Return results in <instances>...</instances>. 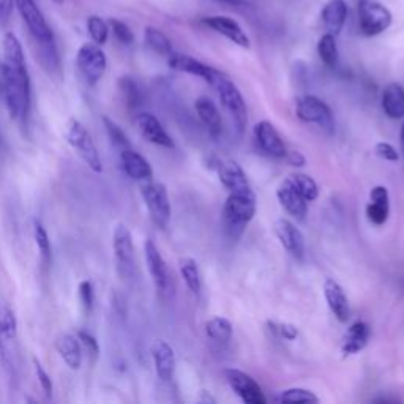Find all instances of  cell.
<instances>
[{
	"label": "cell",
	"instance_id": "1",
	"mask_svg": "<svg viewBox=\"0 0 404 404\" xmlns=\"http://www.w3.org/2000/svg\"><path fill=\"white\" fill-rule=\"evenodd\" d=\"M3 85L2 97L7 105L10 119L24 122L30 114L32 85L26 63L2 62Z\"/></svg>",
	"mask_w": 404,
	"mask_h": 404
},
{
	"label": "cell",
	"instance_id": "2",
	"mask_svg": "<svg viewBox=\"0 0 404 404\" xmlns=\"http://www.w3.org/2000/svg\"><path fill=\"white\" fill-rule=\"evenodd\" d=\"M256 194L248 188L243 191H231L223 207V223L226 232L234 240L242 236L245 228L256 215Z\"/></svg>",
	"mask_w": 404,
	"mask_h": 404
},
{
	"label": "cell",
	"instance_id": "3",
	"mask_svg": "<svg viewBox=\"0 0 404 404\" xmlns=\"http://www.w3.org/2000/svg\"><path fill=\"white\" fill-rule=\"evenodd\" d=\"M0 360L8 374L14 378L19 370L18 319L7 303L0 305Z\"/></svg>",
	"mask_w": 404,
	"mask_h": 404
},
{
	"label": "cell",
	"instance_id": "4",
	"mask_svg": "<svg viewBox=\"0 0 404 404\" xmlns=\"http://www.w3.org/2000/svg\"><path fill=\"white\" fill-rule=\"evenodd\" d=\"M65 138H67V143L70 144V147L79 155L81 160H83L92 171L95 174L103 172L101 156L98 154L94 139H92L90 133L79 120H70Z\"/></svg>",
	"mask_w": 404,
	"mask_h": 404
},
{
	"label": "cell",
	"instance_id": "5",
	"mask_svg": "<svg viewBox=\"0 0 404 404\" xmlns=\"http://www.w3.org/2000/svg\"><path fill=\"white\" fill-rule=\"evenodd\" d=\"M212 87H215L223 108L226 109L229 116L234 120L239 133H243V130L248 123V109L247 105H245L242 94H240V90L237 89V85L223 73Z\"/></svg>",
	"mask_w": 404,
	"mask_h": 404
},
{
	"label": "cell",
	"instance_id": "6",
	"mask_svg": "<svg viewBox=\"0 0 404 404\" xmlns=\"http://www.w3.org/2000/svg\"><path fill=\"white\" fill-rule=\"evenodd\" d=\"M76 68L87 85H97L108 68V59L101 46L97 43H85L81 46L76 56Z\"/></svg>",
	"mask_w": 404,
	"mask_h": 404
},
{
	"label": "cell",
	"instance_id": "7",
	"mask_svg": "<svg viewBox=\"0 0 404 404\" xmlns=\"http://www.w3.org/2000/svg\"><path fill=\"white\" fill-rule=\"evenodd\" d=\"M141 196H143V201L147 210H149L152 221L158 228L166 229L169 226V221H171L172 209L165 185L147 180L145 183L141 185Z\"/></svg>",
	"mask_w": 404,
	"mask_h": 404
},
{
	"label": "cell",
	"instance_id": "8",
	"mask_svg": "<svg viewBox=\"0 0 404 404\" xmlns=\"http://www.w3.org/2000/svg\"><path fill=\"white\" fill-rule=\"evenodd\" d=\"M296 114L305 123H314L325 133H335V119L325 101L314 95H303L296 100Z\"/></svg>",
	"mask_w": 404,
	"mask_h": 404
},
{
	"label": "cell",
	"instance_id": "9",
	"mask_svg": "<svg viewBox=\"0 0 404 404\" xmlns=\"http://www.w3.org/2000/svg\"><path fill=\"white\" fill-rule=\"evenodd\" d=\"M112 250L116 256V265L119 275L128 280L134 276L136 272V251L133 236L128 226L117 225L112 234Z\"/></svg>",
	"mask_w": 404,
	"mask_h": 404
},
{
	"label": "cell",
	"instance_id": "10",
	"mask_svg": "<svg viewBox=\"0 0 404 404\" xmlns=\"http://www.w3.org/2000/svg\"><path fill=\"white\" fill-rule=\"evenodd\" d=\"M144 256H145L147 270H149L152 281H154L156 291L160 292L163 297L172 296V291H174L172 274H171V270H169L166 261L163 259L160 250H158V247L152 239L145 240Z\"/></svg>",
	"mask_w": 404,
	"mask_h": 404
},
{
	"label": "cell",
	"instance_id": "11",
	"mask_svg": "<svg viewBox=\"0 0 404 404\" xmlns=\"http://www.w3.org/2000/svg\"><path fill=\"white\" fill-rule=\"evenodd\" d=\"M393 16L390 10L374 0L358 3V26L365 37L381 35L392 26Z\"/></svg>",
	"mask_w": 404,
	"mask_h": 404
},
{
	"label": "cell",
	"instance_id": "12",
	"mask_svg": "<svg viewBox=\"0 0 404 404\" xmlns=\"http://www.w3.org/2000/svg\"><path fill=\"white\" fill-rule=\"evenodd\" d=\"M225 378L228 381L229 387L232 392L247 404H265V396L262 393V389L259 387L250 374L243 373V371L236 368H228L225 370Z\"/></svg>",
	"mask_w": 404,
	"mask_h": 404
},
{
	"label": "cell",
	"instance_id": "13",
	"mask_svg": "<svg viewBox=\"0 0 404 404\" xmlns=\"http://www.w3.org/2000/svg\"><path fill=\"white\" fill-rule=\"evenodd\" d=\"M16 8L19 10L21 18L29 29L34 41H48L54 40V34L51 27L46 23L45 16H43L41 10L37 7L34 0H14Z\"/></svg>",
	"mask_w": 404,
	"mask_h": 404
},
{
	"label": "cell",
	"instance_id": "14",
	"mask_svg": "<svg viewBox=\"0 0 404 404\" xmlns=\"http://www.w3.org/2000/svg\"><path fill=\"white\" fill-rule=\"evenodd\" d=\"M168 65L172 70H176V72L198 76V78L204 79L205 83L210 85H214L215 81L223 74V72H220V70L210 67V65H207L204 62H201V60L187 56V54H182V52L169 54Z\"/></svg>",
	"mask_w": 404,
	"mask_h": 404
},
{
	"label": "cell",
	"instance_id": "15",
	"mask_svg": "<svg viewBox=\"0 0 404 404\" xmlns=\"http://www.w3.org/2000/svg\"><path fill=\"white\" fill-rule=\"evenodd\" d=\"M254 139L259 149L272 158H285L287 154L280 133L269 120H261L259 123L254 125Z\"/></svg>",
	"mask_w": 404,
	"mask_h": 404
},
{
	"label": "cell",
	"instance_id": "16",
	"mask_svg": "<svg viewBox=\"0 0 404 404\" xmlns=\"http://www.w3.org/2000/svg\"><path fill=\"white\" fill-rule=\"evenodd\" d=\"M207 27H210L212 30H215L216 34L226 37L229 41H232L234 45H237L243 49H250L251 41L248 35L245 34L242 27L237 23L236 19L229 18V16L216 14V16H207V18L202 19Z\"/></svg>",
	"mask_w": 404,
	"mask_h": 404
},
{
	"label": "cell",
	"instance_id": "17",
	"mask_svg": "<svg viewBox=\"0 0 404 404\" xmlns=\"http://www.w3.org/2000/svg\"><path fill=\"white\" fill-rule=\"evenodd\" d=\"M275 234L292 258L302 261L305 258V237L300 229L286 218H280L275 223Z\"/></svg>",
	"mask_w": 404,
	"mask_h": 404
},
{
	"label": "cell",
	"instance_id": "18",
	"mask_svg": "<svg viewBox=\"0 0 404 404\" xmlns=\"http://www.w3.org/2000/svg\"><path fill=\"white\" fill-rule=\"evenodd\" d=\"M150 354L154 358L156 376L163 382L172 381L174 373H176V352L172 346L165 340H155L150 346Z\"/></svg>",
	"mask_w": 404,
	"mask_h": 404
},
{
	"label": "cell",
	"instance_id": "19",
	"mask_svg": "<svg viewBox=\"0 0 404 404\" xmlns=\"http://www.w3.org/2000/svg\"><path fill=\"white\" fill-rule=\"evenodd\" d=\"M136 123H138V128L145 141L155 145L165 147V149H172L174 147L172 138L168 134V131L163 127L160 120L152 112H139L136 116Z\"/></svg>",
	"mask_w": 404,
	"mask_h": 404
},
{
	"label": "cell",
	"instance_id": "20",
	"mask_svg": "<svg viewBox=\"0 0 404 404\" xmlns=\"http://www.w3.org/2000/svg\"><path fill=\"white\" fill-rule=\"evenodd\" d=\"M276 198L289 215L297 218V220H303L307 216L308 201L299 193V190L294 187V183L289 177L280 183V187L276 190Z\"/></svg>",
	"mask_w": 404,
	"mask_h": 404
},
{
	"label": "cell",
	"instance_id": "21",
	"mask_svg": "<svg viewBox=\"0 0 404 404\" xmlns=\"http://www.w3.org/2000/svg\"><path fill=\"white\" fill-rule=\"evenodd\" d=\"M367 218L376 226L385 225L390 215V194L384 185H376L370 191V202L367 204Z\"/></svg>",
	"mask_w": 404,
	"mask_h": 404
},
{
	"label": "cell",
	"instance_id": "22",
	"mask_svg": "<svg viewBox=\"0 0 404 404\" xmlns=\"http://www.w3.org/2000/svg\"><path fill=\"white\" fill-rule=\"evenodd\" d=\"M324 296L333 316L340 322H347L351 318V305L340 283L333 278H327L324 281Z\"/></svg>",
	"mask_w": 404,
	"mask_h": 404
},
{
	"label": "cell",
	"instance_id": "23",
	"mask_svg": "<svg viewBox=\"0 0 404 404\" xmlns=\"http://www.w3.org/2000/svg\"><path fill=\"white\" fill-rule=\"evenodd\" d=\"M120 163H122L123 172L136 182H147L154 176V169H152L150 163L131 147L120 152Z\"/></svg>",
	"mask_w": 404,
	"mask_h": 404
},
{
	"label": "cell",
	"instance_id": "24",
	"mask_svg": "<svg viewBox=\"0 0 404 404\" xmlns=\"http://www.w3.org/2000/svg\"><path fill=\"white\" fill-rule=\"evenodd\" d=\"M56 349L59 356L62 357L70 370H79L83 365V346H81L79 338L72 333H60L56 338Z\"/></svg>",
	"mask_w": 404,
	"mask_h": 404
},
{
	"label": "cell",
	"instance_id": "25",
	"mask_svg": "<svg viewBox=\"0 0 404 404\" xmlns=\"http://www.w3.org/2000/svg\"><path fill=\"white\" fill-rule=\"evenodd\" d=\"M371 338V329L367 322L357 321L349 327L345 338H343L341 352L345 357L356 356L368 346Z\"/></svg>",
	"mask_w": 404,
	"mask_h": 404
},
{
	"label": "cell",
	"instance_id": "26",
	"mask_svg": "<svg viewBox=\"0 0 404 404\" xmlns=\"http://www.w3.org/2000/svg\"><path fill=\"white\" fill-rule=\"evenodd\" d=\"M216 169L220 182L223 183V187L229 190V193L231 191H243L251 188L247 174H245L242 166L237 161H220Z\"/></svg>",
	"mask_w": 404,
	"mask_h": 404
},
{
	"label": "cell",
	"instance_id": "27",
	"mask_svg": "<svg viewBox=\"0 0 404 404\" xmlns=\"http://www.w3.org/2000/svg\"><path fill=\"white\" fill-rule=\"evenodd\" d=\"M347 18V5L345 0H329L322 10V23L327 34L338 35L345 27Z\"/></svg>",
	"mask_w": 404,
	"mask_h": 404
},
{
	"label": "cell",
	"instance_id": "28",
	"mask_svg": "<svg viewBox=\"0 0 404 404\" xmlns=\"http://www.w3.org/2000/svg\"><path fill=\"white\" fill-rule=\"evenodd\" d=\"M194 109L198 117L201 119V122L205 125L207 130H209V133L212 136H215V138L220 136L223 130V120L215 103L207 97H199L194 103Z\"/></svg>",
	"mask_w": 404,
	"mask_h": 404
},
{
	"label": "cell",
	"instance_id": "29",
	"mask_svg": "<svg viewBox=\"0 0 404 404\" xmlns=\"http://www.w3.org/2000/svg\"><path fill=\"white\" fill-rule=\"evenodd\" d=\"M382 111L389 119L398 120L404 117V87L390 83L382 92Z\"/></svg>",
	"mask_w": 404,
	"mask_h": 404
},
{
	"label": "cell",
	"instance_id": "30",
	"mask_svg": "<svg viewBox=\"0 0 404 404\" xmlns=\"http://www.w3.org/2000/svg\"><path fill=\"white\" fill-rule=\"evenodd\" d=\"M204 329L205 335L216 345H229V341L232 340L234 327L231 321L223 318V316H215V318L207 321Z\"/></svg>",
	"mask_w": 404,
	"mask_h": 404
},
{
	"label": "cell",
	"instance_id": "31",
	"mask_svg": "<svg viewBox=\"0 0 404 404\" xmlns=\"http://www.w3.org/2000/svg\"><path fill=\"white\" fill-rule=\"evenodd\" d=\"M37 46V59L40 60L41 67L46 70L49 74L57 73L60 70V56L56 46V41H35Z\"/></svg>",
	"mask_w": 404,
	"mask_h": 404
},
{
	"label": "cell",
	"instance_id": "32",
	"mask_svg": "<svg viewBox=\"0 0 404 404\" xmlns=\"http://www.w3.org/2000/svg\"><path fill=\"white\" fill-rule=\"evenodd\" d=\"M179 270L182 275L185 285L193 294H199L202 289L201 272L198 267V262L193 258H180L179 259Z\"/></svg>",
	"mask_w": 404,
	"mask_h": 404
},
{
	"label": "cell",
	"instance_id": "33",
	"mask_svg": "<svg viewBox=\"0 0 404 404\" xmlns=\"http://www.w3.org/2000/svg\"><path fill=\"white\" fill-rule=\"evenodd\" d=\"M318 54L322 63L329 68H336L338 60H340V52H338L335 35L325 34L319 38L318 41Z\"/></svg>",
	"mask_w": 404,
	"mask_h": 404
},
{
	"label": "cell",
	"instance_id": "34",
	"mask_svg": "<svg viewBox=\"0 0 404 404\" xmlns=\"http://www.w3.org/2000/svg\"><path fill=\"white\" fill-rule=\"evenodd\" d=\"M145 45L149 46L152 51L160 54V56H169V54L174 52L172 43L169 38L163 34L160 29H155V27H147L144 34Z\"/></svg>",
	"mask_w": 404,
	"mask_h": 404
},
{
	"label": "cell",
	"instance_id": "35",
	"mask_svg": "<svg viewBox=\"0 0 404 404\" xmlns=\"http://www.w3.org/2000/svg\"><path fill=\"white\" fill-rule=\"evenodd\" d=\"M289 179H291L294 187L299 190V193L302 194L308 202H313V201L318 199L319 187L313 177L308 176V174L297 172V174H291Z\"/></svg>",
	"mask_w": 404,
	"mask_h": 404
},
{
	"label": "cell",
	"instance_id": "36",
	"mask_svg": "<svg viewBox=\"0 0 404 404\" xmlns=\"http://www.w3.org/2000/svg\"><path fill=\"white\" fill-rule=\"evenodd\" d=\"M34 237H35V243L38 247V251H40V258L45 267L51 265L52 261V248H51V240H49L48 231L45 226L41 225V221L35 220L34 221Z\"/></svg>",
	"mask_w": 404,
	"mask_h": 404
},
{
	"label": "cell",
	"instance_id": "37",
	"mask_svg": "<svg viewBox=\"0 0 404 404\" xmlns=\"http://www.w3.org/2000/svg\"><path fill=\"white\" fill-rule=\"evenodd\" d=\"M280 403H291V404H310L319 403V398L308 389L302 387H292V389L283 390L276 398Z\"/></svg>",
	"mask_w": 404,
	"mask_h": 404
},
{
	"label": "cell",
	"instance_id": "38",
	"mask_svg": "<svg viewBox=\"0 0 404 404\" xmlns=\"http://www.w3.org/2000/svg\"><path fill=\"white\" fill-rule=\"evenodd\" d=\"M119 89L122 92L123 100L130 108H138L143 101V90H141L139 84L136 83L133 78L125 76L119 81Z\"/></svg>",
	"mask_w": 404,
	"mask_h": 404
},
{
	"label": "cell",
	"instance_id": "39",
	"mask_svg": "<svg viewBox=\"0 0 404 404\" xmlns=\"http://www.w3.org/2000/svg\"><path fill=\"white\" fill-rule=\"evenodd\" d=\"M87 30H89L90 38L94 40V43H97V45L101 46L108 41L109 27L100 16H90V18L87 19Z\"/></svg>",
	"mask_w": 404,
	"mask_h": 404
},
{
	"label": "cell",
	"instance_id": "40",
	"mask_svg": "<svg viewBox=\"0 0 404 404\" xmlns=\"http://www.w3.org/2000/svg\"><path fill=\"white\" fill-rule=\"evenodd\" d=\"M103 123H105V128H106V133L109 136V139L112 141L114 145L120 147V149H128L130 147V141H128V136L125 134V131L119 127V125L111 120L109 117H103Z\"/></svg>",
	"mask_w": 404,
	"mask_h": 404
},
{
	"label": "cell",
	"instance_id": "41",
	"mask_svg": "<svg viewBox=\"0 0 404 404\" xmlns=\"http://www.w3.org/2000/svg\"><path fill=\"white\" fill-rule=\"evenodd\" d=\"M78 296H79V302H81V307H83L84 310V313L90 314L95 303V292H94V286H92V283L89 280H84L79 283Z\"/></svg>",
	"mask_w": 404,
	"mask_h": 404
},
{
	"label": "cell",
	"instance_id": "42",
	"mask_svg": "<svg viewBox=\"0 0 404 404\" xmlns=\"http://www.w3.org/2000/svg\"><path fill=\"white\" fill-rule=\"evenodd\" d=\"M111 29H112V34L114 37L117 38L119 43H122V45H133L134 41V34L131 32L130 27L122 23V21L119 19H112L111 21Z\"/></svg>",
	"mask_w": 404,
	"mask_h": 404
},
{
	"label": "cell",
	"instance_id": "43",
	"mask_svg": "<svg viewBox=\"0 0 404 404\" xmlns=\"http://www.w3.org/2000/svg\"><path fill=\"white\" fill-rule=\"evenodd\" d=\"M76 336L79 338L83 349H85V351L90 354L92 358L97 360L98 356H100V346H98V341L95 340V336L85 330H79L78 333H76Z\"/></svg>",
	"mask_w": 404,
	"mask_h": 404
},
{
	"label": "cell",
	"instance_id": "44",
	"mask_svg": "<svg viewBox=\"0 0 404 404\" xmlns=\"http://www.w3.org/2000/svg\"><path fill=\"white\" fill-rule=\"evenodd\" d=\"M34 370H35V374L38 378V382H40L43 392H45V395L49 398L52 395V381H51V376L46 373V370L43 368V365L38 362V358L34 357Z\"/></svg>",
	"mask_w": 404,
	"mask_h": 404
},
{
	"label": "cell",
	"instance_id": "45",
	"mask_svg": "<svg viewBox=\"0 0 404 404\" xmlns=\"http://www.w3.org/2000/svg\"><path fill=\"white\" fill-rule=\"evenodd\" d=\"M374 154L378 155L381 160H385V161H390V163H396L400 160V154H398V150L393 147L390 143H378L374 145Z\"/></svg>",
	"mask_w": 404,
	"mask_h": 404
},
{
	"label": "cell",
	"instance_id": "46",
	"mask_svg": "<svg viewBox=\"0 0 404 404\" xmlns=\"http://www.w3.org/2000/svg\"><path fill=\"white\" fill-rule=\"evenodd\" d=\"M272 327L270 330H274L275 335L285 338L287 341H294L299 336V329L292 324H275V322H269Z\"/></svg>",
	"mask_w": 404,
	"mask_h": 404
},
{
	"label": "cell",
	"instance_id": "47",
	"mask_svg": "<svg viewBox=\"0 0 404 404\" xmlns=\"http://www.w3.org/2000/svg\"><path fill=\"white\" fill-rule=\"evenodd\" d=\"M14 5V0H0V26H5L8 23Z\"/></svg>",
	"mask_w": 404,
	"mask_h": 404
},
{
	"label": "cell",
	"instance_id": "48",
	"mask_svg": "<svg viewBox=\"0 0 404 404\" xmlns=\"http://www.w3.org/2000/svg\"><path fill=\"white\" fill-rule=\"evenodd\" d=\"M285 158L289 161V165L297 166V168H302V166H305V163H307V158H305L302 155V152H299V150L287 152Z\"/></svg>",
	"mask_w": 404,
	"mask_h": 404
},
{
	"label": "cell",
	"instance_id": "49",
	"mask_svg": "<svg viewBox=\"0 0 404 404\" xmlns=\"http://www.w3.org/2000/svg\"><path fill=\"white\" fill-rule=\"evenodd\" d=\"M2 85H3V73H2V63H0V97H2Z\"/></svg>",
	"mask_w": 404,
	"mask_h": 404
},
{
	"label": "cell",
	"instance_id": "50",
	"mask_svg": "<svg viewBox=\"0 0 404 404\" xmlns=\"http://www.w3.org/2000/svg\"><path fill=\"white\" fill-rule=\"evenodd\" d=\"M400 143H401V150L404 152V123H403L401 133H400Z\"/></svg>",
	"mask_w": 404,
	"mask_h": 404
},
{
	"label": "cell",
	"instance_id": "51",
	"mask_svg": "<svg viewBox=\"0 0 404 404\" xmlns=\"http://www.w3.org/2000/svg\"><path fill=\"white\" fill-rule=\"evenodd\" d=\"M223 3H228V5H239L240 0H220Z\"/></svg>",
	"mask_w": 404,
	"mask_h": 404
},
{
	"label": "cell",
	"instance_id": "52",
	"mask_svg": "<svg viewBox=\"0 0 404 404\" xmlns=\"http://www.w3.org/2000/svg\"><path fill=\"white\" fill-rule=\"evenodd\" d=\"M362 2H367V0H357V5L362 3Z\"/></svg>",
	"mask_w": 404,
	"mask_h": 404
}]
</instances>
